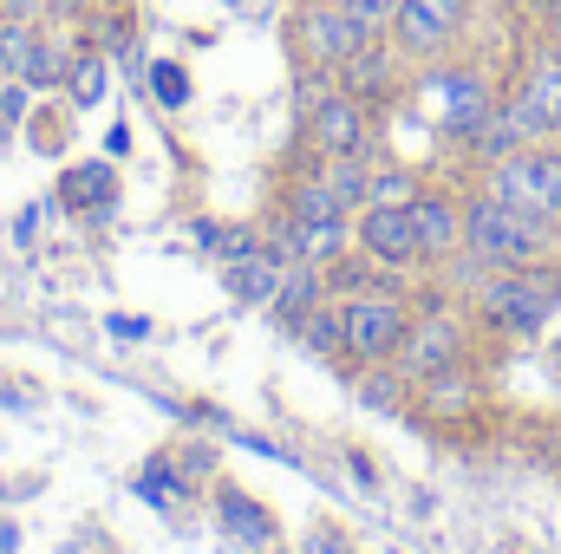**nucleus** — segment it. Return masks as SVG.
I'll use <instances>...</instances> for the list:
<instances>
[{
    "mask_svg": "<svg viewBox=\"0 0 561 554\" xmlns=\"http://www.w3.org/2000/svg\"><path fill=\"white\" fill-rule=\"evenodd\" d=\"M561 249V222L542 216H523L496 196H470L463 203V255H477L483 268H536V262H556Z\"/></svg>",
    "mask_w": 561,
    "mask_h": 554,
    "instance_id": "f257e3e1",
    "label": "nucleus"
},
{
    "mask_svg": "<svg viewBox=\"0 0 561 554\" xmlns=\"http://www.w3.org/2000/svg\"><path fill=\"white\" fill-rule=\"evenodd\" d=\"M561 307V262H536V268H490L477 287V313L496 326V333H542Z\"/></svg>",
    "mask_w": 561,
    "mask_h": 554,
    "instance_id": "f03ea898",
    "label": "nucleus"
},
{
    "mask_svg": "<svg viewBox=\"0 0 561 554\" xmlns=\"http://www.w3.org/2000/svg\"><path fill=\"white\" fill-rule=\"evenodd\" d=\"M483 196H496L523 216L561 222V143H523V150L496 157L483 170Z\"/></svg>",
    "mask_w": 561,
    "mask_h": 554,
    "instance_id": "7ed1b4c3",
    "label": "nucleus"
},
{
    "mask_svg": "<svg viewBox=\"0 0 561 554\" xmlns=\"http://www.w3.org/2000/svg\"><path fill=\"white\" fill-rule=\"evenodd\" d=\"M419 105H424V118H431L444 138L470 143L477 131H483V118H490L503 99L483 85V72H431V79H419Z\"/></svg>",
    "mask_w": 561,
    "mask_h": 554,
    "instance_id": "20e7f679",
    "label": "nucleus"
},
{
    "mask_svg": "<svg viewBox=\"0 0 561 554\" xmlns=\"http://www.w3.org/2000/svg\"><path fill=\"white\" fill-rule=\"evenodd\" d=\"M503 112H510V125L523 131V143H556L561 138V46L556 39L529 59V72H523L516 92L503 99Z\"/></svg>",
    "mask_w": 561,
    "mask_h": 554,
    "instance_id": "39448f33",
    "label": "nucleus"
},
{
    "mask_svg": "<svg viewBox=\"0 0 561 554\" xmlns=\"http://www.w3.org/2000/svg\"><path fill=\"white\" fill-rule=\"evenodd\" d=\"M294 46L307 53V66L340 72V66L366 46V33H359V20H353L340 0H307V7L294 13Z\"/></svg>",
    "mask_w": 561,
    "mask_h": 554,
    "instance_id": "423d86ee",
    "label": "nucleus"
},
{
    "mask_svg": "<svg viewBox=\"0 0 561 554\" xmlns=\"http://www.w3.org/2000/svg\"><path fill=\"white\" fill-rule=\"evenodd\" d=\"M463 20H470V0H399V20H392L386 39L405 59H437V53H450Z\"/></svg>",
    "mask_w": 561,
    "mask_h": 554,
    "instance_id": "0eeeda50",
    "label": "nucleus"
},
{
    "mask_svg": "<svg viewBox=\"0 0 561 554\" xmlns=\"http://www.w3.org/2000/svg\"><path fill=\"white\" fill-rule=\"evenodd\" d=\"M405 333H412L405 300H346V353H353L359 366H386V359H399Z\"/></svg>",
    "mask_w": 561,
    "mask_h": 554,
    "instance_id": "6e6552de",
    "label": "nucleus"
},
{
    "mask_svg": "<svg viewBox=\"0 0 561 554\" xmlns=\"http://www.w3.org/2000/svg\"><path fill=\"white\" fill-rule=\"evenodd\" d=\"M463 346H470V333H463V320L457 313H431V320H412V333H405V346H399V372L424 385V379H437V372H450V366H463Z\"/></svg>",
    "mask_w": 561,
    "mask_h": 554,
    "instance_id": "1a4fd4ad",
    "label": "nucleus"
},
{
    "mask_svg": "<svg viewBox=\"0 0 561 554\" xmlns=\"http://www.w3.org/2000/svg\"><path fill=\"white\" fill-rule=\"evenodd\" d=\"M359 255L373 268H412V262H424L412 203H366V216H359Z\"/></svg>",
    "mask_w": 561,
    "mask_h": 554,
    "instance_id": "9d476101",
    "label": "nucleus"
},
{
    "mask_svg": "<svg viewBox=\"0 0 561 554\" xmlns=\"http://www.w3.org/2000/svg\"><path fill=\"white\" fill-rule=\"evenodd\" d=\"M307 138L320 157H366V143H373V112L353 99V92H327L320 105H313V118H307Z\"/></svg>",
    "mask_w": 561,
    "mask_h": 554,
    "instance_id": "9b49d317",
    "label": "nucleus"
},
{
    "mask_svg": "<svg viewBox=\"0 0 561 554\" xmlns=\"http://www.w3.org/2000/svg\"><path fill=\"white\" fill-rule=\"evenodd\" d=\"M399 59H405V53H399L392 39H366V46L340 66V85H346L359 105H379V99L399 92Z\"/></svg>",
    "mask_w": 561,
    "mask_h": 554,
    "instance_id": "f8f14e48",
    "label": "nucleus"
},
{
    "mask_svg": "<svg viewBox=\"0 0 561 554\" xmlns=\"http://www.w3.org/2000/svg\"><path fill=\"white\" fill-rule=\"evenodd\" d=\"M412 222H419L424 262H450V255H463V203L419 189V196H412Z\"/></svg>",
    "mask_w": 561,
    "mask_h": 554,
    "instance_id": "ddd939ff",
    "label": "nucleus"
},
{
    "mask_svg": "<svg viewBox=\"0 0 561 554\" xmlns=\"http://www.w3.org/2000/svg\"><path fill=\"white\" fill-rule=\"evenodd\" d=\"M353 242H346V222H280L275 229V255L280 262H313V268H327V262H340Z\"/></svg>",
    "mask_w": 561,
    "mask_h": 554,
    "instance_id": "4468645a",
    "label": "nucleus"
},
{
    "mask_svg": "<svg viewBox=\"0 0 561 554\" xmlns=\"http://www.w3.org/2000/svg\"><path fill=\"white\" fill-rule=\"evenodd\" d=\"M59 203L72 209V216H112L118 209V170L112 163H72L66 176H59Z\"/></svg>",
    "mask_w": 561,
    "mask_h": 554,
    "instance_id": "2eb2a0df",
    "label": "nucleus"
},
{
    "mask_svg": "<svg viewBox=\"0 0 561 554\" xmlns=\"http://www.w3.org/2000/svg\"><path fill=\"white\" fill-rule=\"evenodd\" d=\"M477 399H483V385L463 372V366H450V372H437V379H424L419 385V412L431 424H457V417L477 412Z\"/></svg>",
    "mask_w": 561,
    "mask_h": 554,
    "instance_id": "dca6fc26",
    "label": "nucleus"
},
{
    "mask_svg": "<svg viewBox=\"0 0 561 554\" xmlns=\"http://www.w3.org/2000/svg\"><path fill=\"white\" fill-rule=\"evenodd\" d=\"M320 300H327V268H313V262H287V275H280V287H275V320L280 326L300 333V320H307Z\"/></svg>",
    "mask_w": 561,
    "mask_h": 554,
    "instance_id": "f3484780",
    "label": "nucleus"
},
{
    "mask_svg": "<svg viewBox=\"0 0 561 554\" xmlns=\"http://www.w3.org/2000/svg\"><path fill=\"white\" fill-rule=\"evenodd\" d=\"M280 275H287V262H280L275 249H262V255H249V262L229 268V293H236L242 307H275Z\"/></svg>",
    "mask_w": 561,
    "mask_h": 554,
    "instance_id": "a211bd4d",
    "label": "nucleus"
},
{
    "mask_svg": "<svg viewBox=\"0 0 561 554\" xmlns=\"http://www.w3.org/2000/svg\"><path fill=\"white\" fill-rule=\"evenodd\" d=\"M216 516H222V529H229L236 542H249V549H268V542H275V516H268L262 503H249L242 489H222Z\"/></svg>",
    "mask_w": 561,
    "mask_h": 554,
    "instance_id": "6ab92c4d",
    "label": "nucleus"
},
{
    "mask_svg": "<svg viewBox=\"0 0 561 554\" xmlns=\"http://www.w3.org/2000/svg\"><path fill=\"white\" fill-rule=\"evenodd\" d=\"M105 92H112V59H105V46H85V53L72 59V72H66V99H72L79 112H92Z\"/></svg>",
    "mask_w": 561,
    "mask_h": 554,
    "instance_id": "aec40b11",
    "label": "nucleus"
},
{
    "mask_svg": "<svg viewBox=\"0 0 561 554\" xmlns=\"http://www.w3.org/2000/svg\"><path fill=\"white\" fill-rule=\"evenodd\" d=\"M287 216L294 222H346V196L327 176H307V183L287 189Z\"/></svg>",
    "mask_w": 561,
    "mask_h": 554,
    "instance_id": "412c9836",
    "label": "nucleus"
},
{
    "mask_svg": "<svg viewBox=\"0 0 561 554\" xmlns=\"http://www.w3.org/2000/svg\"><path fill=\"white\" fill-rule=\"evenodd\" d=\"M72 46L66 39H53V33H39L33 39V53H26V66H20V79L33 85V92H46V85H66V72H72Z\"/></svg>",
    "mask_w": 561,
    "mask_h": 554,
    "instance_id": "4be33fe9",
    "label": "nucleus"
},
{
    "mask_svg": "<svg viewBox=\"0 0 561 554\" xmlns=\"http://www.w3.org/2000/svg\"><path fill=\"white\" fill-rule=\"evenodd\" d=\"M300 339L313 346V353H346V307H313L307 320H300Z\"/></svg>",
    "mask_w": 561,
    "mask_h": 554,
    "instance_id": "5701e85b",
    "label": "nucleus"
},
{
    "mask_svg": "<svg viewBox=\"0 0 561 554\" xmlns=\"http://www.w3.org/2000/svg\"><path fill=\"white\" fill-rule=\"evenodd\" d=\"M144 79H150V99H157L163 112H183V105H190V72H183L176 59H150Z\"/></svg>",
    "mask_w": 561,
    "mask_h": 554,
    "instance_id": "b1692460",
    "label": "nucleus"
},
{
    "mask_svg": "<svg viewBox=\"0 0 561 554\" xmlns=\"http://www.w3.org/2000/svg\"><path fill=\"white\" fill-rule=\"evenodd\" d=\"M405 392H412V379H405L399 366H392V372H359V399H366L373 412H399Z\"/></svg>",
    "mask_w": 561,
    "mask_h": 554,
    "instance_id": "393cba45",
    "label": "nucleus"
},
{
    "mask_svg": "<svg viewBox=\"0 0 561 554\" xmlns=\"http://www.w3.org/2000/svg\"><path fill=\"white\" fill-rule=\"evenodd\" d=\"M327 183L346 196V209H353V203H366V189H373V176H366V163H359V157H327Z\"/></svg>",
    "mask_w": 561,
    "mask_h": 554,
    "instance_id": "a878e982",
    "label": "nucleus"
},
{
    "mask_svg": "<svg viewBox=\"0 0 561 554\" xmlns=\"http://www.w3.org/2000/svg\"><path fill=\"white\" fill-rule=\"evenodd\" d=\"M353 20H359V33L366 39H386L392 33V20H399V0H340Z\"/></svg>",
    "mask_w": 561,
    "mask_h": 554,
    "instance_id": "bb28decb",
    "label": "nucleus"
},
{
    "mask_svg": "<svg viewBox=\"0 0 561 554\" xmlns=\"http://www.w3.org/2000/svg\"><path fill=\"white\" fill-rule=\"evenodd\" d=\"M419 196V183L405 176V170H386V176H373V189H366V203H412Z\"/></svg>",
    "mask_w": 561,
    "mask_h": 554,
    "instance_id": "cd10ccee",
    "label": "nucleus"
},
{
    "mask_svg": "<svg viewBox=\"0 0 561 554\" xmlns=\"http://www.w3.org/2000/svg\"><path fill=\"white\" fill-rule=\"evenodd\" d=\"M26 112H33V85H26V79H0V118L20 125Z\"/></svg>",
    "mask_w": 561,
    "mask_h": 554,
    "instance_id": "c85d7f7f",
    "label": "nucleus"
},
{
    "mask_svg": "<svg viewBox=\"0 0 561 554\" xmlns=\"http://www.w3.org/2000/svg\"><path fill=\"white\" fill-rule=\"evenodd\" d=\"M262 249H268V242H255L249 229H236V235H222V242H216V255H222V268H236V262H249V255H262Z\"/></svg>",
    "mask_w": 561,
    "mask_h": 554,
    "instance_id": "c756f323",
    "label": "nucleus"
},
{
    "mask_svg": "<svg viewBox=\"0 0 561 554\" xmlns=\"http://www.w3.org/2000/svg\"><path fill=\"white\" fill-rule=\"evenodd\" d=\"M144 496H183V483H176V470H170L163 457L144 470Z\"/></svg>",
    "mask_w": 561,
    "mask_h": 554,
    "instance_id": "7c9ffc66",
    "label": "nucleus"
},
{
    "mask_svg": "<svg viewBox=\"0 0 561 554\" xmlns=\"http://www.w3.org/2000/svg\"><path fill=\"white\" fill-rule=\"evenodd\" d=\"M112 333H118V339H144V333H150V320H112Z\"/></svg>",
    "mask_w": 561,
    "mask_h": 554,
    "instance_id": "2f4dec72",
    "label": "nucleus"
},
{
    "mask_svg": "<svg viewBox=\"0 0 561 554\" xmlns=\"http://www.w3.org/2000/svg\"><path fill=\"white\" fill-rule=\"evenodd\" d=\"M542 20H549V39L561 46V0H549V13H542Z\"/></svg>",
    "mask_w": 561,
    "mask_h": 554,
    "instance_id": "473e14b6",
    "label": "nucleus"
},
{
    "mask_svg": "<svg viewBox=\"0 0 561 554\" xmlns=\"http://www.w3.org/2000/svg\"><path fill=\"white\" fill-rule=\"evenodd\" d=\"M72 13H99V7H112V0H66Z\"/></svg>",
    "mask_w": 561,
    "mask_h": 554,
    "instance_id": "72a5a7b5",
    "label": "nucleus"
},
{
    "mask_svg": "<svg viewBox=\"0 0 561 554\" xmlns=\"http://www.w3.org/2000/svg\"><path fill=\"white\" fill-rule=\"evenodd\" d=\"M0 143H7V118H0Z\"/></svg>",
    "mask_w": 561,
    "mask_h": 554,
    "instance_id": "f704fd0d",
    "label": "nucleus"
},
{
    "mask_svg": "<svg viewBox=\"0 0 561 554\" xmlns=\"http://www.w3.org/2000/svg\"><path fill=\"white\" fill-rule=\"evenodd\" d=\"M0 20H7V0H0Z\"/></svg>",
    "mask_w": 561,
    "mask_h": 554,
    "instance_id": "c9c22d12",
    "label": "nucleus"
}]
</instances>
